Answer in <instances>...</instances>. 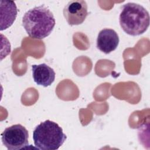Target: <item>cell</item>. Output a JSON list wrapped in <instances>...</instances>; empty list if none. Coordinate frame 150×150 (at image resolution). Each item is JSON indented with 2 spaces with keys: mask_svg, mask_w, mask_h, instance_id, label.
Segmentation results:
<instances>
[{
  "mask_svg": "<svg viewBox=\"0 0 150 150\" xmlns=\"http://www.w3.org/2000/svg\"><path fill=\"white\" fill-rule=\"evenodd\" d=\"M119 42L118 35L114 30L105 28L98 33L97 38V47L101 52L108 54L117 49Z\"/></svg>",
  "mask_w": 150,
  "mask_h": 150,
  "instance_id": "cell-6",
  "label": "cell"
},
{
  "mask_svg": "<svg viewBox=\"0 0 150 150\" xmlns=\"http://www.w3.org/2000/svg\"><path fill=\"white\" fill-rule=\"evenodd\" d=\"M32 71L33 80L39 86L47 87L54 81L56 73L54 70L45 63L33 64Z\"/></svg>",
  "mask_w": 150,
  "mask_h": 150,
  "instance_id": "cell-7",
  "label": "cell"
},
{
  "mask_svg": "<svg viewBox=\"0 0 150 150\" xmlns=\"http://www.w3.org/2000/svg\"><path fill=\"white\" fill-rule=\"evenodd\" d=\"M56 21L53 13L45 5L28 10L22 18V25L28 35L33 39H42L53 30Z\"/></svg>",
  "mask_w": 150,
  "mask_h": 150,
  "instance_id": "cell-1",
  "label": "cell"
},
{
  "mask_svg": "<svg viewBox=\"0 0 150 150\" xmlns=\"http://www.w3.org/2000/svg\"><path fill=\"white\" fill-rule=\"evenodd\" d=\"M149 12L144 6L128 2L122 6L119 22L126 33L135 36L146 31L149 25Z\"/></svg>",
  "mask_w": 150,
  "mask_h": 150,
  "instance_id": "cell-2",
  "label": "cell"
},
{
  "mask_svg": "<svg viewBox=\"0 0 150 150\" xmlns=\"http://www.w3.org/2000/svg\"><path fill=\"white\" fill-rule=\"evenodd\" d=\"M28 131L25 127L18 124L5 129L1 139L8 150H19L29 145Z\"/></svg>",
  "mask_w": 150,
  "mask_h": 150,
  "instance_id": "cell-4",
  "label": "cell"
},
{
  "mask_svg": "<svg viewBox=\"0 0 150 150\" xmlns=\"http://www.w3.org/2000/svg\"><path fill=\"white\" fill-rule=\"evenodd\" d=\"M63 15L69 25L81 24L88 15L86 2L83 0L69 1L63 9Z\"/></svg>",
  "mask_w": 150,
  "mask_h": 150,
  "instance_id": "cell-5",
  "label": "cell"
},
{
  "mask_svg": "<svg viewBox=\"0 0 150 150\" xmlns=\"http://www.w3.org/2000/svg\"><path fill=\"white\" fill-rule=\"evenodd\" d=\"M66 139L62 128L55 122L49 120L40 123L33 131L35 146L39 149H58Z\"/></svg>",
  "mask_w": 150,
  "mask_h": 150,
  "instance_id": "cell-3",
  "label": "cell"
},
{
  "mask_svg": "<svg viewBox=\"0 0 150 150\" xmlns=\"http://www.w3.org/2000/svg\"><path fill=\"white\" fill-rule=\"evenodd\" d=\"M1 30L10 27L16 19L18 9L15 3L11 1H1Z\"/></svg>",
  "mask_w": 150,
  "mask_h": 150,
  "instance_id": "cell-8",
  "label": "cell"
}]
</instances>
